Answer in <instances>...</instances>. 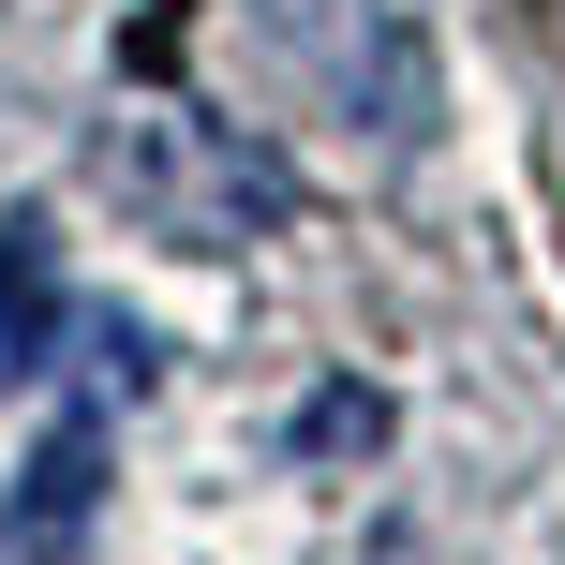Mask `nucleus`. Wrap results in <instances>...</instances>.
Here are the masks:
<instances>
[{
  "instance_id": "f257e3e1",
  "label": "nucleus",
  "mask_w": 565,
  "mask_h": 565,
  "mask_svg": "<svg viewBox=\"0 0 565 565\" xmlns=\"http://www.w3.org/2000/svg\"><path fill=\"white\" fill-rule=\"evenodd\" d=\"M105 194L179 254H254L282 224V164L209 105H119L105 119Z\"/></svg>"
},
{
  "instance_id": "f03ea898",
  "label": "nucleus",
  "mask_w": 565,
  "mask_h": 565,
  "mask_svg": "<svg viewBox=\"0 0 565 565\" xmlns=\"http://www.w3.org/2000/svg\"><path fill=\"white\" fill-rule=\"evenodd\" d=\"M268 45L328 89L358 135H431V0H268Z\"/></svg>"
},
{
  "instance_id": "7ed1b4c3",
  "label": "nucleus",
  "mask_w": 565,
  "mask_h": 565,
  "mask_svg": "<svg viewBox=\"0 0 565 565\" xmlns=\"http://www.w3.org/2000/svg\"><path fill=\"white\" fill-rule=\"evenodd\" d=\"M89 507H105V417H60L45 447H30L15 507H0V565H60L89 536Z\"/></svg>"
},
{
  "instance_id": "20e7f679",
  "label": "nucleus",
  "mask_w": 565,
  "mask_h": 565,
  "mask_svg": "<svg viewBox=\"0 0 565 565\" xmlns=\"http://www.w3.org/2000/svg\"><path fill=\"white\" fill-rule=\"evenodd\" d=\"M45 342H60V224L15 209V224H0V387H30Z\"/></svg>"
},
{
  "instance_id": "39448f33",
  "label": "nucleus",
  "mask_w": 565,
  "mask_h": 565,
  "mask_svg": "<svg viewBox=\"0 0 565 565\" xmlns=\"http://www.w3.org/2000/svg\"><path fill=\"white\" fill-rule=\"evenodd\" d=\"M372 431H387V417H372V387H328V402H312V447H372Z\"/></svg>"
}]
</instances>
